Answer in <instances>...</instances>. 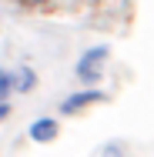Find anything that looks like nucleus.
Instances as JSON below:
<instances>
[{
    "label": "nucleus",
    "instance_id": "1",
    "mask_svg": "<svg viewBox=\"0 0 154 157\" xmlns=\"http://www.w3.org/2000/svg\"><path fill=\"white\" fill-rule=\"evenodd\" d=\"M107 57H111V47H107V44H97L91 50H84V57L74 67L77 80H81V84H97V80L104 77V60H107Z\"/></svg>",
    "mask_w": 154,
    "mask_h": 157
},
{
    "label": "nucleus",
    "instance_id": "2",
    "mask_svg": "<svg viewBox=\"0 0 154 157\" xmlns=\"http://www.w3.org/2000/svg\"><path fill=\"white\" fill-rule=\"evenodd\" d=\"M104 100H107V90L87 84L84 90H77V94H70V97L61 100V117H74V114H81V110H87V107H97V104H104Z\"/></svg>",
    "mask_w": 154,
    "mask_h": 157
},
{
    "label": "nucleus",
    "instance_id": "3",
    "mask_svg": "<svg viewBox=\"0 0 154 157\" xmlns=\"http://www.w3.org/2000/svg\"><path fill=\"white\" fill-rule=\"evenodd\" d=\"M27 137H30V144L47 147V144H54V140L61 137V121H57V117H50V114H44V117L30 121V127H27Z\"/></svg>",
    "mask_w": 154,
    "mask_h": 157
},
{
    "label": "nucleus",
    "instance_id": "4",
    "mask_svg": "<svg viewBox=\"0 0 154 157\" xmlns=\"http://www.w3.org/2000/svg\"><path fill=\"white\" fill-rule=\"evenodd\" d=\"M10 74H14V94H30L37 87V74L30 67H14Z\"/></svg>",
    "mask_w": 154,
    "mask_h": 157
},
{
    "label": "nucleus",
    "instance_id": "5",
    "mask_svg": "<svg viewBox=\"0 0 154 157\" xmlns=\"http://www.w3.org/2000/svg\"><path fill=\"white\" fill-rule=\"evenodd\" d=\"M10 94H14V74L0 67V100H7Z\"/></svg>",
    "mask_w": 154,
    "mask_h": 157
},
{
    "label": "nucleus",
    "instance_id": "6",
    "mask_svg": "<svg viewBox=\"0 0 154 157\" xmlns=\"http://www.w3.org/2000/svg\"><path fill=\"white\" fill-rule=\"evenodd\" d=\"M17 7H24V10H47L50 7V0H14Z\"/></svg>",
    "mask_w": 154,
    "mask_h": 157
},
{
    "label": "nucleus",
    "instance_id": "7",
    "mask_svg": "<svg viewBox=\"0 0 154 157\" xmlns=\"http://www.w3.org/2000/svg\"><path fill=\"white\" fill-rule=\"evenodd\" d=\"M97 154H121V147H117V144H104Z\"/></svg>",
    "mask_w": 154,
    "mask_h": 157
},
{
    "label": "nucleus",
    "instance_id": "8",
    "mask_svg": "<svg viewBox=\"0 0 154 157\" xmlns=\"http://www.w3.org/2000/svg\"><path fill=\"white\" fill-rule=\"evenodd\" d=\"M7 117H10V104H7V100H0V124H3Z\"/></svg>",
    "mask_w": 154,
    "mask_h": 157
}]
</instances>
